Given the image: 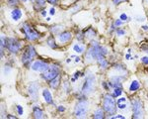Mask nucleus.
Masks as SVG:
<instances>
[{"label": "nucleus", "mask_w": 148, "mask_h": 119, "mask_svg": "<svg viewBox=\"0 0 148 119\" xmlns=\"http://www.w3.org/2000/svg\"><path fill=\"white\" fill-rule=\"evenodd\" d=\"M37 56V51L32 45H29L28 47H26V49L24 50L22 57H21V61H22L23 65L26 68H30L33 64V59H35V57Z\"/></svg>", "instance_id": "nucleus-3"}, {"label": "nucleus", "mask_w": 148, "mask_h": 119, "mask_svg": "<svg viewBox=\"0 0 148 119\" xmlns=\"http://www.w3.org/2000/svg\"><path fill=\"white\" fill-rule=\"evenodd\" d=\"M95 86H96V78L93 73H88L85 77L84 82L81 86V92L83 94H90L95 91Z\"/></svg>", "instance_id": "nucleus-4"}, {"label": "nucleus", "mask_w": 148, "mask_h": 119, "mask_svg": "<svg viewBox=\"0 0 148 119\" xmlns=\"http://www.w3.org/2000/svg\"><path fill=\"white\" fill-rule=\"evenodd\" d=\"M120 19H121V20H123V22H125V21H127L128 20V17H127V15H126L125 13H123V14H121Z\"/></svg>", "instance_id": "nucleus-36"}, {"label": "nucleus", "mask_w": 148, "mask_h": 119, "mask_svg": "<svg viewBox=\"0 0 148 119\" xmlns=\"http://www.w3.org/2000/svg\"><path fill=\"white\" fill-rule=\"evenodd\" d=\"M22 32L25 35L26 39L29 40V41H37L38 39L40 37V35L37 32L35 29H33L31 27L30 24L28 23H24L22 26Z\"/></svg>", "instance_id": "nucleus-7"}, {"label": "nucleus", "mask_w": 148, "mask_h": 119, "mask_svg": "<svg viewBox=\"0 0 148 119\" xmlns=\"http://www.w3.org/2000/svg\"><path fill=\"white\" fill-rule=\"evenodd\" d=\"M140 89V82L138 80H133L130 85V92H134Z\"/></svg>", "instance_id": "nucleus-20"}, {"label": "nucleus", "mask_w": 148, "mask_h": 119, "mask_svg": "<svg viewBox=\"0 0 148 119\" xmlns=\"http://www.w3.org/2000/svg\"><path fill=\"white\" fill-rule=\"evenodd\" d=\"M88 111V101L81 99L74 106V116L77 118H85Z\"/></svg>", "instance_id": "nucleus-5"}, {"label": "nucleus", "mask_w": 148, "mask_h": 119, "mask_svg": "<svg viewBox=\"0 0 148 119\" xmlns=\"http://www.w3.org/2000/svg\"><path fill=\"white\" fill-rule=\"evenodd\" d=\"M125 34V31L123 28H118L116 29V35L118 36H123Z\"/></svg>", "instance_id": "nucleus-29"}, {"label": "nucleus", "mask_w": 148, "mask_h": 119, "mask_svg": "<svg viewBox=\"0 0 148 119\" xmlns=\"http://www.w3.org/2000/svg\"><path fill=\"white\" fill-rule=\"evenodd\" d=\"M141 62H142L143 65L148 66V57H143V58L141 59Z\"/></svg>", "instance_id": "nucleus-37"}, {"label": "nucleus", "mask_w": 148, "mask_h": 119, "mask_svg": "<svg viewBox=\"0 0 148 119\" xmlns=\"http://www.w3.org/2000/svg\"><path fill=\"white\" fill-rule=\"evenodd\" d=\"M132 105V118H142L144 114V109H143V104L140 99H134L131 102Z\"/></svg>", "instance_id": "nucleus-8"}, {"label": "nucleus", "mask_w": 148, "mask_h": 119, "mask_svg": "<svg viewBox=\"0 0 148 119\" xmlns=\"http://www.w3.org/2000/svg\"><path fill=\"white\" fill-rule=\"evenodd\" d=\"M72 38V34L69 31H63L60 34H58V40L60 43H67Z\"/></svg>", "instance_id": "nucleus-12"}, {"label": "nucleus", "mask_w": 148, "mask_h": 119, "mask_svg": "<svg viewBox=\"0 0 148 119\" xmlns=\"http://www.w3.org/2000/svg\"><path fill=\"white\" fill-rule=\"evenodd\" d=\"M141 49L143 50V51H145L146 53L148 54V45L146 44H144V45H142V47H141Z\"/></svg>", "instance_id": "nucleus-40"}, {"label": "nucleus", "mask_w": 148, "mask_h": 119, "mask_svg": "<svg viewBox=\"0 0 148 119\" xmlns=\"http://www.w3.org/2000/svg\"><path fill=\"white\" fill-rule=\"evenodd\" d=\"M49 14H51V16H52V15H54V14H56V9H54L53 7H52V8L49 9Z\"/></svg>", "instance_id": "nucleus-43"}, {"label": "nucleus", "mask_w": 148, "mask_h": 119, "mask_svg": "<svg viewBox=\"0 0 148 119\" xmlns=\"http://www.w3.org/2000/svg\"><path fill=\"white\" fill-rule=\"evenodd\" d=\"M142 29H143V31H148V25L142 26Z\"/></svg>", "instance_id": "nucleus-45"}, {"label": "nucleus", "mask_w": 148, "mask_h": 119, "mask_svg": "<svg viewBox=\"0 0 148 119\" xmlns=\"http://www.w3.org/2000/svg\"><path fill=\"white\" fill-rule=\"evenodd\" d=\"M61 29H62V27H61V26H54V27H52L51 30V32L53 33V34H56V33H58Z\"/></svg>", "instance_id": "nucleus-28"}, {"label": "nucleus", "mask_w": 148, "mask_h": 119, "mask_svg": "<svg viewBox=\"0 0 148 119\" xmlns=\"http://www.w3.org/2000/svg\"><path fill=\"white\" fill-rule=\"evenodd\" d=\"M125 58H126V59H132V58H131V57H130V54H127V55H126V56H125Z\"/></svg>", "instance_id": "nucleus-46"}, {"label": "nucleus", "mask_w": 148, "mask_h": 119, "mask_svg": "<svg viewBox=\"0 0 148 119\" xmlns=\"http://www.w3.org/2000/svg\"><path fill=\"white\" fill-rule=\"evenodd\" d=\"M118 107L120 109H125L127 107V104L126 102H121V103H118Z\"/></svg>", "instance_id": "nucleus-34"}, {"label": "nucleus", "mask_w": 148, "mask_h": 119, "mask_svg": "<svg viewBox=\"0 0 148 119\" xmlns=\"http://www.w3.org/2000/svg\"><path fill=\"white\" fill-rule=\"evenodd\" d=\"M40 14H42V16L46 17V16H47V11L46 10H42V11H40Z\"/></svg>", "instance_id": "nucleus-44"}, {"label": "nucleus", "mask_w": 148, "mask_h": 119, "mask_svg": "<svg viewBox=\"0 0 148 119\" xmlns=\"http://www.w3.org/2000/svg\"><path fill=\"white\" fill-rule=\"evenodd\" d=\"M46 1L47 0H36V6L37 8H42L46 5Z\"/></svg>", "instance_id": "nucleus-27"}, {"label": "nucleus", "mask_w": 148, "mask_h": 119, "mask_svg": "<svg viewBox=\"0 0 148 119\" xmlns=\"http://www.w3.org/2000/svg\"><path fill=\"white\" fill-rule=\"evenodd\" d=\"M21 1H22V2H27L28 0H21Z\"/></svg>", "instance_id": "nucleus-49"}, {"label": "nucleus", "mask_w": 148, "mask_h": 119, "mask_svg": "<svg viewBox=\"0 0 148 119\" xmlns=\"http://www.w3.org/2000/svg\"><path fill=\"white\" fill-rule=\"evenodd\" d=\"M102 85H103V87H104L106 90H109L110 89H111V84H110V82H104L102 83Z\"/></svg>", "instance_id": "nucleus-33"}, {"label": "nucleus", "mask_w": 148, "mask_h": 119, "mask_svg": "<svg viewBox=\"0 0 148 119\" xmlns=\"http://www.w3.org/2000/svg\"><path fill=\"white\" fill-rule=\"evenodd\" d=\"M7 2H8V4L10 6H15L18 4L19 0H7Z\"/></svg>", "instance_id": "nucleus-30"}, {"label": "nucleus", "mask_w": 148, "mask_h": 119, "mask_svg": "<svg viewBox=\"0 0 148 119\" xmlns=\"http://www.w3.org/2000/svg\"><path fill=\"white\" fill-rule=\"evenodd\" d=\"M11 17L14 21L20 20L21 17H22V11H21V9L14 8L13 10L11 11Z\"/></svg>", "instance_id": "nucleus-16"}, {"label": "nucleus", "mask_w": 148, "mask_h": 119, "mask_svg": "<svg viewBox=\"0 0 148 119\" xmlns=\"http://www.w3.org/2000/svg\"><path fill=\"white\" fill-rule=\"evenodd\" d=\"M112 118H114V119H125V116L121 115V114H118V115L112 116Z\"/></svg>", "instance_id": "nucleus-38"}, {"label": "nucleus", "mask_w": 148, "mask_h": 119, "mask_svg": "<svg viewBox=\"0 0 148 119\" xmlns=\"http://www.w3.org/2000/svg\"><path fill=\"white\" fill-rule=\"evenodd\" d=\"M84 35H85V37H87V38H93L96 36V31L93 29V28H88L84 32Z\"/></svg>", "instance_id": "nucleus-22"}, {"label": "nucleus", "mask_w": 148, "mask_h": 119, "mask_svg": "<svg viewBox=\"0 0 148 119\" xmlns=\"http://www.w3.org/2000/svg\"><path fill=\"white\" fill-rule=\"evenodd\" d=\"M7 118H13V119H16L15 116H11V115H8V116H7Z\"/></svg>", "instance_id": "nucleus-47"}, {"label": "nucleus", "mask_w": 148, "mask_h": 119, "mask_svg": "<svg viewBox=\"0 0 148 119\" xmlns=\"http://www.w3.org/2000/svg\"><path fill=\"white\" fill-rule=\"evenodd\" d=\"M113 1V3L114 5H120L121 3H123V2H126L128 1V0H112Z\"/></svg>", "instance_id": "nucleus-35"}, {"label": "nucleus", "mask_w": 148, "mask_h": 119, "mask_svg": "<svg viewBox=\"0 0 148 119\" xmlns=\"http://www.w3.org/2000/svg\"><path fill=\"white\" fill-rule=\"evenodd\" d=\"M114 70L120 71H121V73H126L125 66L123 65H121V64H116V65H114Z\"/></svg>", "instance_id": "nucleus-23"}, {"label": "nucleus", "mask_w": 148, "mask_h": 119, "mask_svg": "<svg viewBox=\"0 0 148 119\" xmlns=\"http://www.w3.org/2000/svg\"><path fill=\"white\" fill-rule=\"evenodd\" d=\"M79 77H84V75H83L82 73H80V71H76V73H74L73 77H72V78H71V82H76Z\"/></svg>", "instance_id": "nucleus-26"}, {"label": "nucleus", "mask_w": 148, "mask_h": 119, "mask_svg": "<svg viewBox=\"0 0 148 119\" xmlns=\"http://www.w3.org/2000/svg\"><path fill=\"white\" fill-rule=\"evenodd\" d=\"M121 102H126V98H125V97H121L120 99H118L116 103H121Z\"/></svg>", "instance_id": "nucleus-39"}, {"label": "nucleus", "mask_w": 148, "mask_h": 119, "mask_svg": "<svg viewBox=\"0 0 148 119\" xmlns=\"http://www.w3.org/2000/svg\"><path fill=\"white\" fill-rule=\"evenodd\" d=\"M121 82H123V77L121 75H116V77H113L111 78V82H110V84H111L112 87H121Z\"/></svg>", "instance_id": "nucleus-13"}, {"label": "nucleus", "mask_w": 148, "mask_h": 119, "mask_svg": "<svg viewBox=\"0 0 148 119\" xmlns=\"http://www.w3.org/2000/svg\"><path fill=\"white\" fill-rule=\"evenodd\" d=\"M116 107H118V103L114 100L113 94H105L104 100H103V109L105 110V112L108 115H114Z\"/></svg>", "instance_id": "nucleus-2"}, {"label": "nucleus", "mask_w": 148, "mask_h": 119, "mask_svg": "<svg viewBox=\"0 0 148 119\" xmlns=\"http://www.w3.org/2000/svg\"><path fill=\"white\" fill-rule=\"evenodd\" d=\"M57 110L59 111V112H64V111H65V108H64V106H58L57 107Z\"/></svg>", "instance_id": "nucleus-41"}, {"label": "nucleus", "mask_w": 148, "mask_h": 119, "mask_svg": "<svg viewBox=\"0 0 148 119\" xmlns=\"http://www.w3.org/2000/svg\"><path fill=\"white\" fill-rule=\"evenodd\" d=\"M123 24V21L121 20V19H119V20H116V21H114V27H120V26H121Z\"/></svg>", "instance_id": "nucleus-32"}, {"label": "nucleus", "mask_w": 148, "mask_h": 119, "mask_svg": "<svg viewBox=\"0 0 148 119\" xmlns=\"http://www.w3.org/2000/svg\"><path fill=\"white\" fill-rule=\"evenodd\" d=\"M42 97H44L45 101H46L47 104H53V98H52V94H51V92L49 91V89H45L42 91Z\"/></svg>", "instance_id": "nucleus-14"}, {"label": "nucleus", "mask_w": 148, "mask_h": 119, "mask_svg": "<svg viewBox=\"0 0 148 119\" xmlns=\"http://www.w3.org/2000/svg\"><path fill=\"white\" fill-rule=\"evenodd\" d=\"M33 115H34V117L37 119L44 118V111H42V109L40 108V106L35 105L33 107Z\"/></svg>", "instance_id": "nucleus-15"}, {"label": "nucleus", "mask_w": 148, "mask_h": 119, "mask_svg": "<svg viewBox=\"0 0 148 119\" xmlns=\"http://www.w3.org/2000/svg\"><path fill=\"white\" fill-rule=\"evenodd\" d=\"M73 50H74V52H75V53L81 54V53H83V52H84V47L80 46V45H78V44H75L73 46Z\"/></svg>", "instance_id": "nucleus-25"}, {"label": "nucleus", "mask_w": 148, "mask_h": 119, "mask_svg": "<svg viewBox=\"0 0 148 119\" xmlns=\"http://www.w3.org/2000/svg\"><path fill=\"white\" fill-rule=\"evenodd\" d=\"M123 93V87H114L113 90V96L118 97Z\"/></svg>", "instance_id": "nucleus-24"}, {"label": "nucleus", "mask_w": 148, "mask_h": 119, "mask_svg": "<svg viewBox=\"0 0 148 119\" xmlns=\"http://www.w3.org/2000/svg\"><path fill=\"white\" fill-rule=\"evenodd\" d=\"M28 94L32 101H38L39 99V84L37 82H31L28 86Z\"/></svg>", "instance_id": "nucleus-10"}, {"label": "nucleus", "mask_w": 148, "mask_h": 119, "mask_svg": "<svg viewBox=\"0 0 148 119\" xmlns=\"http://www.w3.org/2000/svg\"><path fill=\"white\" fill-rule=\"evenodd\" d=\"M30 1H36V0H30Z\"/></svg>", "instance_id": "nucleus-50"}, {"label": "nucleus", "mask_w": 148, "mask_h": 119, "mask_svg": "<svg viewBox=\"0 0 148 119\" xmlns=\"http://www.w3.org/2000/svg\"><path fill=\"white\" fill-rule=\"evenodd\" d=\"M49 65L47 63L44 61H40V59H38V61L33 62L32 66H31V68H32L34 71H40V73H44L45 71H47L49 68Z\"/></svg>", "instance_id": "nucleus-11"}, {"label": "nucleus", "mask_w": 148, "mask_h": 119, "mask_svg": "<svg viewBox=\"0 0 148 119\" xmlns=\"http://www.w3.org/2000/svg\"><path fill=\"white\" fill-rule=\"evenodd\" d=\"M59 66L56 65V64H52L49 66L47 71H45L44 73H42L40 77L44 80H47V82H51L52 78H54L56 77L59 75Z\"/></svg>", "instance_id": "nucleus-6"}, {"label": "nucleus", "mask_w": 148, "mask_h": 119, "mask_svg": "<svg viewBox=\"0 0 148 119\" xmlns=\"http://www.w3.org/2000/svg\"><path fill=\"white\" fill-rule=\"evenodd\" d=\"M0 42H1V45H0V47H1V58H3V50H4V48L7 47V38L4 37L3 35H1Z\"/></svg>", "instance_id": "nucleus-21"}, {"label": "nucleus", "mask_w": 148, "mask_h": 119, "mask_svg": "<svg viewBox=\"0 0 148 119\" xmlns=\"http://www.w3.org/2000/svg\"><path fill=\"white\" fill-rule=\"evenodd\" d=\"M47 1L49 2V3H51V4H57L59 0H47Z\"/></svg>", "instance_id": "nucleus-42"}, {"label": "nucleus", "mask_w": 148, "mask_h": 119, "mask_svg": "<svg viewBox=\"0 0 148 119\" xmlns=\"http://www.w3.org/2000/svg\"><path fill=\"white\" fill-rule=\"evenodd\" d=\"M108 54V49L104 46H101L98 42H92L88 52L86 53V59L88 62L97 61L100 62L102 59H106Z\"/></svg>", "instance_id": "nucleus-1"}, {"label": "nucleus", "mask_w": 148, "mask_h": 119, "mask_svg": "<svg viewBox=\"0 0 148 119\" xmlns=\"http://www.w3.org/2000/svg\"><path fill=\"white\" fill-rule=\"evenodd\" d=\"M66 63H70V59H66Z\"/></svg>", "instance_id": "nucleus-48"}, {"label": "nucleus", "mask_w": 148, "mask_h": 119, "mask_svg": "<svg viewBox=\"0 0 148 119\" xmlns=\"http://www.w3.org/2000/svg\"><path fill=\"white\" fill-rule=\"evenodd\" d=\"M47 46L49 48H51V49H57V48H58V45L56 43V40H54V38L52 37V36L47 38Z\"/></svg>", "instance_id": "nucleus-19"}, {"label": "nucleus", "mask_w": 148, "mask_h": 119, "mask_svg": "<svg viewBox=\"0 0 148 119\" xmlns=\"http://www.w3.org/2000/svg\"><path fill=\"white\" fill-rule=\"evenodd\" d=\"M16 109H17V113H18V115H23V113H24V111H23V107L21 106V105H17V107H16Z\"/></svg>", "instance_id": "nucleus-31"}, {"label": "nucleus", "mask_w": 148, "mask_h": 119, "mask_svg": "<svg viewBox=\"0 0 148 119\" xmlns=\"http://www.w3.org/2000/svg\"><path fill=\"white\" fill-rule=\"evenodd\" d=\"M6 48L11 54H17L22 49V42L16 38H7Z\"/></svg>", "instance_id": "nucleus-9"}, {"label": "nucleus", "mask_w": 148, "mask_h": 119, "mask_svg": "<svg viewBox=\"0 0 148 119\" xmlns=\"http://www.w3.org/2000/svg\"><path fill=\"white\" fill-rule=\"evenodd\" d=\"M93 118L95 119H103L105 118V110L103 108L97 109L96 111L93 114Z\"/></svg>", "instance_id": "nucleus-18"}, {"label": "nucleus", "mask_w": 148, "mask_h": 119, "mask_svg": "<svg viewBox=\"0 0 148 119\" xmlns=\"http://www.w3.org/2000/svg\"><path fill=\"white\" fill-rule=\"evenodd\" d=\"M59 83H60V75H58L57 77L52 78L51 82H49V86L53 89H56L59 86Z\"/></svg>", "instance_id": "nucleus-17"}]
</instances>
